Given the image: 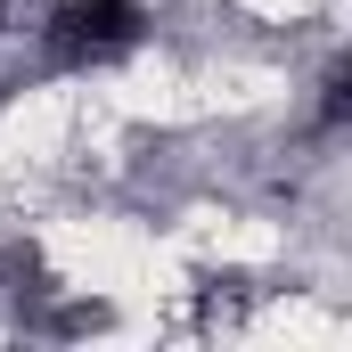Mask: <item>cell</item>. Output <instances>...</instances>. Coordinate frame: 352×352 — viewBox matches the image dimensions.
Masks as SVG:
<instances>
[{
  "instance_id": "6da1fadb",
  "label": "cell",
  "mask_w": 352,
  "mask_h": 352,
  "mask_svg": "<svg viewBox=\"0 0 352 352\" xmlns=\"http://www.w3.org/2000/svg\"><path fill=\"white\" fill-rule=\"evenodd\" d=\"M41 41H50L58 66H107V58H123L140 41V8L131 0H66L41 25Z\"/></svg>"
}]
</instances>
